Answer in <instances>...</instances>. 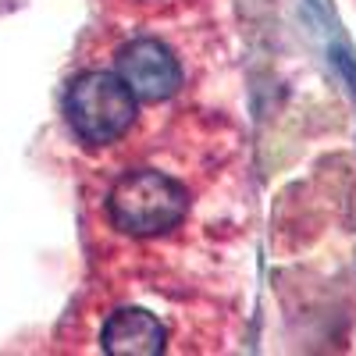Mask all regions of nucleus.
Instances as JSON below:
<instances>
[{
	"mask_svg": "<svg viewBox=\"0 0 356 356\" xmlns=\"http://www.w3.org/2000/svg\"><path fill=\"white\" fill-rule=\"evenodd\" d=\"M118 75L136 93V100H168L182 86V68L175 54L157 40H132L118 50Z\"/></svg>",
	"mask_w": 356,
	"mask_h": 356,
	"instance_id": "7ed1b4c3",
	"label": "nucleus"
},
{
	"mask_svg": "<svg viewBox=\"0 0 356 356\" xmlns=\"http://www.w3.org/2000/svg\"><path fill=\"white\" fill-rule=\"evenodd\" d=\"M100 346L111 356H157L168 346V332L150 310L125 307L107 317Z\"/></svg>",
	"mask_w": 356,
	"mask_h": 356,
	"instance_id": "20e7f679",
	"label": "nucleus"
},
{
	"mask_svg": "<svg viewBox=\"0 0 356 356\" xmlns=\"http://www.w3.org/2000/svg\"><path fill=\"white\" fill-rule=\"evenodd\" d=\"M107 214L118 232L150 239V235H164L182 225V218L189 214V193L171 175L150 168L129 171L114 182L107 196Z\"/></svg>",
	"mask_w": 356,
	"mask_h": 356,
	"instance_id": "f257e3e1",
	"label": "nucleus"
},
{
	"mask_svg": "<svg viewBox=\"0 0 356 356\" xmlns=\"http://www.w3.org/2000/svg\"><path fill=\"white\" fill-rule=\"evenodd\" d=\"M65 114L72 132L89 146L118 143L136 122V93L114 72H86L68 86Z\"/></svg>",
	"mask_w": 356,
	"mask_h": 356,
	"instance_id": "f03ea898",
	"label": "nucleus"
}]
</instances>
